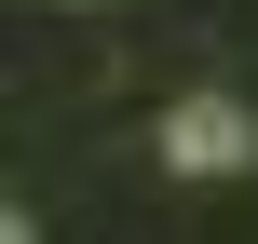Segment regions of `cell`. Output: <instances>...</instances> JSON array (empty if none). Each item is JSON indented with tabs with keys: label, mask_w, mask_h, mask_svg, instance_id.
Segmentation results:
<instances>
[{
	"label": "cell",
	"mask_w": 258,
	"mask_h": 244,
	"mask_svg": "<svg viewBox=\"0 0 258 244\" xmlns=\"http://www.w3.org/2000/svg\"><path fill=\"white\" fill-rule=\"evenodd\" d=\"M163 163L177 177H231V163H258V122L231 95H190V109H163Z\"/></svg>",
	"instance_id": "obj_1"
}]
</instances>
